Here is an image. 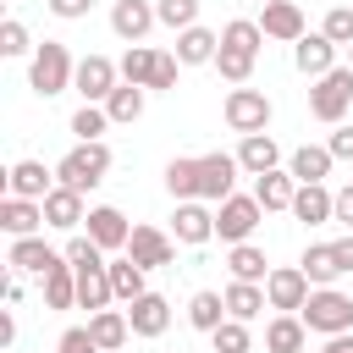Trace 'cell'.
Returning <instances> with one entry per match:
<instances>
[{
    "mask_svg": "<svg viewBox=\"0 0 353 353\" xmlns=\"http://www.w3.org/2000/svg\"><path fill=\"white\" fill-rule=\"evenodd\" d=\"M298 265H303V276H309L314 287H331L336 276H347V270H342V259H336V243H309Z\"/></svg>",
    "mask_w": 353,
    "mask_h": 353,
    "instance_id": "cb8c5ba5",
    "label": "cell"
},
{
    "mask_svg": "<svg viewBox=\"0 0 353 353\" xmlns=\"http://www.w3.org/2000/svg\"><path fill=\"white\" fill-rule=\"evenodd\" d=\"M44 6H50L61 22H77V17H88V11H94V0H44Z\"/></svg>",
    "mask_w": 353,
    "mask_h": 353,
    "instance_id": "7dc6e473",
    "label": "cell"
},
{
    "mask_svg": "<svg viewBox=\"0 0 353 353\" xmlns=\"http://www.w3.org/2000/svg\"><path fill=\"white\" fill-rule=\"evenodd\" d=\"M226 127L243 132V138L265 132V127H270V99H265V88H232V94H226Z\"/></svg>",
    "mask_w": 353,
    "mask_h": 353,
    "instance_id": "52a82bcc",
    "label": "cell"
},
{
    "mask_svg": "<svg viewBox=\"0 0 353 353\" xmlns=\"http://www.w3.org/2000/svg\"><path fill=\"white\" fill-rule=\"evenodd\" d=\"M110 292L121 298V303H138L149 287H143V265H132V259H110Z\"/></svg>",
    "mask_w": 353,
    "mask_h": 353,
    "instance_id": "e575fe53",
    "label": "cell"
},
{
    "mask_svg": "<svg viewBox=\"0 0 353 353\" xmlns=\"http://www.w3.org/2000/svg\"><path fill=\"white\" fill-rule=\"evenodd\" d=\"M336 221H342V226H353V182H347V188H336Z\"/></svg>",
    "mask_w": 353,
    "mask_h": 353,
    "instance_id": "681fc988",
    "label": "cell"
},
{
    "mask_svg": "<svg viewBox=\"0 0 353 353\" xmlns=\"http://www.w3.org/2000/svg\"><path fill=\"white\" fill-rule=\"evenodd\" d=\"M298 320H303L309 331H320V336H347V331H353V298L336 292V287H314L309 303L298 309Z\"/></svg>",
    "mask_w": 353,
    "mask_h": 353,
    "instance_id": "3957f363",
    "label": "cell"
},
{
    "mask_svg": "<svg viewBox=\"0 0 353 353\" xmlns=\"http://www.w3.org/2000/svg\"><path fill=\"white\" fill-rule=\"evenodd\" d=\"M77 221H88V215H83V193H72V188H55V193L44 199V226H55V232H72Z\"/></svg>",
    "mask_w": 353,
    "mask_h": 353,
    "instance_id": "f1b7e54d",
    "label": "cell"
},
{
    "mask_svg": "<svg viewBox=\"0 0 353 353\" xmlns=\"http://www.w3.org/2000/svg\"><path fill=\"white\" fill-rule=\"evenodd\" d=\"M226 270H232V281H259V287H265V276H270L265 248H254V243H237V248L226 254Z\"/></svg>",
    "mask_w": 353,
    "mask_h": 353,
    "instance_id": "836d02e7",
    "label": "cell"
},
{
    "mask_svg": "<svg viewBox=\"0 0 353 353\" xmlns=\"http://www.w3.org/2000/svg\"><path fill=\"white\" fill-rule=\"evenodd\" d=\"M276 160H281V149H276V138H270V132H254V138H243V143H237V165H243V171H254V176L276 171Z\"/></svg>",
    "mask_w": 353,
    "mask_h": 353,
    "instance_id": "4316f807",
    "label": "cell"
},
{
    "mask_svg": "<svg viewBox=\"0 0 353 353\" xmlns=\"http://www.w3.org/2000/svg\"><path fill=\"white\" fill-rule=\"evenodd\" d=\"M127 259L143 265V270H160V265L176 259V243H171L160 226H132V237H127Z\"/></svg>",
    "mask_w": 353,
    "mask_h": 353,
    "instance_id": "8fae6325",
    "label": "cell"
},
{
    "mask_svg": "<svg viewBox=\"0 0 353 353\" xmlns=\"http://www.w3.org/2000/svg\"><path fill=\"white\" fill-rule=\"evenodd\" d=\"M347 66H353V44H347Z\"/></svg>",
    "mask_w": 353,
    "mask_h": 353,
    "instance_id": "db71d44e",
    "label": "cell"
},
{
    "mask_svg": "<svg viewBox=\"0 0 353 353\" xmlns=\"http://www.w3.org/2000/svg\"><path fill=\"white\" fill-rule=\"evenodd\" d=\"M171 232H176V243L199 248V243H210V237H215V215H210L199 199H188V204H176V215H171Z\"/></svg>",
    "mask_w": 353,
    "mask_h": 353,
    "instance_id": "d6986e66",
    "label": "cell"
},
{
    "mask_svg": "<svg viewBox=\"0 0 353 353\" xmlns=\"http://www.w3.org/2000/svg\"><path fill=\"white\" fill-rule=\"evenodd\" d=\"M88 237H94L105 254H116V248H127L132 226H127V215H121L116 204H94V210H88Z\"/></svg>",
    "mask_w": 353,
    "mask_h": 353,
    "instance_id": "2e32d148",
    "label": "cell"
},
{
    "mask_svg": "<svg viewBox=\"0 0 353 353\" xmlns=\"http://www.w3.org/2000/svg\"><path fill=\"white\" fill-rule=\"evenodd\" d=\"M259 221H265V204H259L254 193H232V199L215 210V237L237 248V243H248V237H254V226H259Z\"/></svg>",
    "mask_w": 353,
    "mask_h": 353,
    "instance_id": "8992f818",
    "label": "cell"
},
{
    "mask_svg": "<svg viewBox=\"0 0 353 353\" xmlns=\"http://www.w3.org/2000/svg\"><path fill=\"white\" fill-rule=\"evenodd\" d=\"M210 342H215V353H248V347H254V336H248V325H243V320H226Z\"/></svg>",
    "mask_w": 353,
    "mask_h": 353,
    "instance_id": "60d3db41",
    "label": "cell"
},
{
    "mask_svg": "<svg viewBox=\"0 0 353 353\" xmlns=\"http://www.w3.org/2000/svg\"><path fill=\"white\" fill-rule=\"evenodd\" d=\"M320 353H353V331H347V336H325Z\"/></svg>",
    "mask_w": 353,
    "mask_h": 353,
    "instance_id": "816d5d0a",
    "label": "cell"
},
{
    "mask_svg": "<svg viewBox=\"0 0 353 353\" xmlns=\"http://www.w3.org/2000/svg\"><path fill=\"white\" fill-rule=\"evenodd\" d=\"M154 17L176 33H188V28H199V0H154Z\"/></svg>",
    "mask_w": 353,
    "mask_h": 353,
    "instance_id": "f35d334b",
    "label": "cell"
},
{
    "mask_svg": "<svg viewBox=\"0 0 353 353\" xmlns=\"http://www.w3.org/2000/svg\"><path fill=\"white\" fill-rule=\"evenodd\" d=\"M215 50H221V33H210V28H188V33H176V61L182 66H204V61H215Z\"/></svg>",
    "mask_w": 353,
    "mask_h": 353,
    "instance_id": "484cf974",
    "label": "cell"
},
{
    "mask_svg": "<svg viewBox=\"0 0 353 353\" xmlns=\"http://www.w3.org/2000/svg\"><path fill=\"white\" fill-rule=\"evenodd\" d=\"M127 320H132V336H165L171 325V303L160 292H143L138 303H127Z\"/></svg>",
    "mask_w": 353,
    "mask_h": 353,
    "instance_id": "44dd1931",
    "label": "cell"
},
{
    "mask_svg": "<svg viewBox=\"0 0 353 353\" xmlns=\"http://www.w3.org/2000/svg\"><path fill=\"white\" fill-rule=\"evenodd\" d=\"M331 44H353V6H331L325 11V28H320Z\"/></svg>",
    "mask_w": 353,
    "mask_h": 353,
    "instance_id": "7bdbcfd3",
    "label": "cell"
},
{
    "mask_svg": "<svg viewBox=\"0 0 353 353\" xmlns=\"http://www.w3.org/2000/svg\"><path fill=\"white\" fill-rule=\"evenodd\" d=\"M287 171H292V182H325V176H331V149L303 143V149H292Z\"/></svg>",
    "mask_w": 353,
    "mask_h": 353,
    "instance_id": "d6a6232c",
    "label": "cell"
},
{
    "mask_svg": "<svg viewBox=\"0 0 353 353\" xmlns=\"http://www.w3.org/2000/svg\"><path fill=\"white\" fill-rule=\"evenodd\" d=\"M0 226H6L11 237H39L44 204H39V199H6V204H0Z\"/></svg>",
    "mask_w": 353,
    "mask_h": 353,
    "instance_id": "7402d4cb",
    "label": "cell"
},
{
    "mask_svg": "<svg viewBox=\"0 0 353 353\" xmlns=\"http://www.w3.org/2000/svg\"><path fill=\"white\" fill-rule=\"evenodd\" d=\"M105 171H110V149H105V143H77V149H72V154L55 165L61 188H72V193L99 188V182H105Z\"/></svg>",
    "mask_w": 353,
    "mask_h": 353,
    "instance_id": "5b68a950",
    "label": "cell"
},
{
    "mask_svg": "<svg viewBox=\"0 0 353 353\" xmlns=\"http://www.w3.org/2000/svg\"><path fill=\"white\" fill-rule=\"evenodd\" d=\"M309 292H314V281L303 276V265H276V270L265 276V298H270V309H281V314H298V309L309 303Z\"/></svg>",
    "mask_w": 353,
    "mask_h": 353,
    "instance_id": "ba28073f",
    "label": "cell"
},
{
    "mask_svg": "<svg viewBox=\"0 0 353 353\" xmlns=\"http://www.w3.org/2000/svg\"><path fill=\"white\" fill-rule=\"evenodd\" d=\"M61 254H66V265H99V259H105V248H99L94 237H72Z\"/></svg>",
    "mask_w": 353,
    "mask_h": 353,
    "instance_id": "ee69618b",
    "label": "cell"
},
{
    "mask_svg": "<svg viewBox=\"0 0 353 353\" xmlns=\"http://www.w3.org/2000/svg\"><path fill=\"white\" fill-rule=\"evenodd\" d=\"M61 259H66V254H55L44 237H11V259H6V265H17L22 276H50Z\"/></svg>",
    "mask_w": 353,
    "mask_h": 353,
    "instance_id": "e0dca14e",
    "label": "cell"
},
{
    "mask_svg": "<svg viewBox=\"0 0 353 353\" xmlns=\"http://www.w3.org/2000/svg\"><path fill=\"white\" fill-rule=\"evenodd\" d=\"M61 182H50V171H44V160H17L11 171H6V199H50Z\"/></svg>",
    "mask_w": 353,
    "mask_h": 353,
    "instance_id": "7c38bea8",
    "label": "cell"
},
{
    "mask_svg": "<svg viewBox=\"0 0 353 353\" xmlns=\"http://www.w3.org/2000/svg\"><path fill=\"white\" fill-rule=\"evenodd\" d=\"M105 116H110V121H138V116H143V88H138V83H121V88L105 99Z\"/></svg>",
    "mask_w": 353,
    "mask_h": 353,
    "instance_id": "8d00e7d4",
    "label": "cell"
},
{
    "mask_svg": "<svg viewBox=\"0 0 353 353\" xmlns=\"http://www.w3.org/2000/svg\"><path fill=\"white\" fill-rule=\"evenodd\" d=\"M11 342H17V320H11V314H0V353H6Z\"/></svg>",
    "mask_w": 353,
    "mask_h": 353,
    "instance_id": "f907efd6",
    "label": "cell"
},
{
    "mask_svg": "<svg viewBox=\"0 0 353 353\" xmlns=\"http://www.w3.org/2000/svg\"><path fill=\"white\" fill-rule=\"evenodd\" d=\"M336 259H342V270H353V237H336Z\"/></svg>",
    "mask_w": 353,
    "mask_h": 353,
    "instance_id": "f5cc1de1",
    "label": "cell"
},
{
    "mask_svg": "<svg viewBox=\"0 0 353 353\" xmlns=\"http://www.w3.org/2000/svg\"><path fill=\"white\" fill-rule=\"evenodd\" d=\"M44 281V309H77V270L61 259L50 276H39Z\"/></svg>",
    "mask_w": 353,
    "mask_h": 353,
    "instance_id": "4dcf8cb0",
    "label": "cell"
},
{
    "mask_svg": "<svg viewBox=\"0 0 353 353\" xmlns=\"http://www.w3.org/2000/svg\"><path fill=\"white\" fill-rule=\"evenodd\" d=\"M176 66H182V61L160 50V55H154V77H149V88H176Z\"/></svg>",
    "mask_w": 353,
    "mask_h": 353,
    "instance_id": "bcb514c9",
    "label": "cell"
},
{
    "mask_svg": "<svg viewBox=\"0 0 353 353\" xmlns=\"http://www.w3.org/2000/svg\"><path fill=\"white\" fill-rule=\"evenodd\" d=\"M154 22H160V17H154L149 0H116V6H110V33L127 39V44H143V33H149Z\"/></svg>",
    "mask_w": 353,
    "mask_h": 353,
    "instance_id": "4fadbf2b",
    "label": "cell"
},
{
    "mask_svg": "<svg viewBox=\"0 0 353 353\" xmlns=\"http://www.w3.org/2000/svg\"><path fill=\"white\" fill-rule=\"evenodd\" d=\"M254 199H259L265 210H292V199H298L292 171H265V176H254Z\"/></svg>",
    "mask_w": 353,
    "mask_h": 353,
    "instance_id": "83f0119b",
    "label": "cell"
},
{
    "mask_svg": "<svg viewBox=\"0 0 353 353\" xmlns=\"http://www.w3.org/2000/svg\"><path fill=\"white\" fill-rule=\"evenodd\" d=\"M347 105H353V66H336V72L314 77V88H309V116L314 121L336 127L347 116Z\"/></svg>",
    "mask_w": 353,
    "mask_h": 353,
    "instance_id": "277c9868",
    "label": "cell"
},
{
    "mask_svg": "<svg viewBox=\"0 0 353 353\" xmlns=\"http://www.w3.org/2000/svg\"><path fill=\"white\" fill-rule=\"evenodd\" d=\"M292 215H298L303 226H325V221H336V193H331L325 182H298Z\"/></svg>",
    "mask_w": 353,
    "mask_h": 353,
    "instance_id": "9a60e30c",
    "label": "cell"
},
{
    "mask_svg": "<svg viewBox=\"0 0 353 353\" xmlns=\"http://www.w3.org/2000/svg\"><path fill=\"white\" fill-rule=\"evenodd\" d=\"M221 298H226V314H232V320H243V325H248V320H254V314H259V309L270 303L259 281H232V287H226Z\"/></svg>",
    "mask_w": 353,
    "mask_h": 353,
    "instance_id": "1f68e13d",
    "label": "cell"
},
{
    "mask_svg": "<svg viewBox=\"0 0 353 353\" xmlns=\"http://www.w3.org/2000/svg\"><path fill=\"white\" fill-rule=\"evenodd\" d=\"M325 149H331V160H353V127H336Z\"/></svg>",
    "mask_w": 353,
    "mask_h": 353,
    "instance_id": "c3c4849f",
    "label": "cell"
},
{
    "mask_svg": "<svg viewBox=\"0 0 353 353\" xmlns=\"http://www.w3.org/2000/svg\"><path fill=\"white\" fill-rule=\"evenodd\" d=\"M88 336L99 342V353H116V347L132 336V320H127V309H99V314H88Z\"/></svg>",
    "mask_w": 353,
    "mask_h": 353,
    "instance_id": "603a6c76",
    "label": "cell"
},
{
    "mask_svg": "<svg viewBox=\"0 0 353 353\" xmlns=\"http://www.w3.org/2000/svg\"><path fill=\"white\" fill-rule=\"evenodd\" d=\"M55 353H99V342L88 336V325H72V331H61Z\"/></svg>",
    "mask_w": 353,
    "mask_h": 353,
    "instance_id": "f6af8a7d",
    "label": "cell"
},
{
    "mask_svg": "<svg viewBox=\"0 0 353 353\" xmlns=\"http://www.w3.org/2000/svg\"><path fill=\"white\" fill-rule=\"evenodd\" d=\"M292 66H298L303 77H325V72H336V44H331L325 33H303V39L292 44Z\"/></svg>",
    "mask_w": 353,
    "mask_h": 353,
    "instance_id": "5bb4252c",
    "label": "cell"
},
{
    "mask_svg": "<svg viewBox=\"0 0 353 353\" xmlns=\"http://www.w3.org/2000/svg\"><path fill=\"white\" fill-rule=\"evenodd\" d=\"M259 33H265V39H281V44H298V39H303V11H298L292 0H265Z\"/></svg>",
    "mask_w": 353,
    "mask_h": 353,
    "instance_id": "ac0fdd59",
    "label": "cell"
},
{
    "mask_svg": "<svg viewBox=\"0 0 353 353\" xmlns=\"http://www.w3.org/2000/svg\"><path fill=\"white\" fill-rule=\"evenodd\" d=\"M237 154H199V199H210V204H226L232 199V182H237Z\"/></svg>",
    "mask_w": 353,
    "mask_h": 353,
    "instance_id": "30bf717a",
    "label": "cell"
},
{
    "mask_svg": "<svg viewBox=\"0 0 353 353\" xmlns=\"http://www.w3.org/2000/svg\"><path fill=\"white\" fill-rule=\"evenodd\" d=\"M72 270H77V309H94V314H99V309L116 298V292H110V265L99 259V265H72Z\"/></svg>",
    "mask_w": 353,
    "mask_h": 353,
    "instance_id": "ffe728a7",
    "label": "cell"
},
{
    "mask_svg": "<svg viewBox=\"0 0 353 353\" xmlns=\"http://www.w3.org/2000/svg\"><path fill=\"white\" fill-rule=\"evenodd\" d=\"M303 342H309V325L298 314H276L265 325V353H303Z\"/></svg>",
    "mask_w": 353,
    "mask_h": 353,
    "instance_id": "d4e9b609",
    "label": "cell"
},
{
    "mask_svg": "<svg viewBox=\"0 0 353 353\" xmlns=\"http://www.w3.org/2000/svg\"><path fill=\"white\" fill-rule=\"evenodd\" d=\"M110 127V116H105V105H83L77 116H72V132H77V143H99V132Z\"/></svg>",
    "mask_w": 353,
    "mask_h": 353,
    "instance_id": "ab89813d",
    "label": "cell"
},
{
    "mask_svg": "<svg viewBox=\"0 0 353 353\" xmlns=\"http://www.w3.org/2000/svg\"><path fill=\"white\" fill-rule=\"evenodd\" d=\"M259 22H248V17H237V22H226L221 28V50H215V72L232 83V88H243L248 77H254V61H259Z\"/></svg>",
    "mask_w": 353,
    "mask_h": 353,
    "instance_id": "6da1fadb",
    "label": "cell"
},
{
    "mask_svg": "<svg viewBox=\"0 0 353 353\" xmlns=\"http://www.w3.org/2000/svg\"><path fill=\"white\" fill-rule=\"evenodd\" d=\"M165 188H171V199H199V160H171L165 165Z\"/></svg>",
    "mask_w": 353,
    "mask_h": 353,
    "instance_id": "74e56055",
    "label": "cell"
},
{
    "mask_svg": "<svg viewBox=\"0 0 353 353\" xmlns=\"http://www.w3.org/2000/svg\"><path fill=\"white\" fill-rule=\"evenodd\" d=\"M154 55H160V50H149V44H127V55H121V77L138 83V88H149V77H154Z\"/></svg>",
    "mask_w": 353,
    "mask_h": 353,
    "instance_id": "d590c367",
    "label": "cell"
},
{
    "mask_svg": "<svg viewBox=\"0 0 353 353\" xmlns=\"http://www.w3.org/2000/svg\"><path fill=\"white\" fill-rule=\"evenodd\" d=\"M116 77H121V66H116V61H105V55H83V61H77V77H72V88L83 94V105H105V99L121 88Z\"/></svg>",
    "mask_w": 353,
    "mask_h": 353,
    "instance_id": "9c48e42d",
    "label": "cell"
},
{
    "mask_svg": "<svg viewBox=\"0 0 353 353\" xmlns=\"http://www.w3.org/2000/svg\"><path fill=\"white\" fill-rule=\"evenodd\" d=\"M72 77H77V61L66 55V44H61V39H44V44L33 50V61H28L33 94H39V99H55V94L72 88Z\"/></svg>",
    "mask_w": 353,
    "mask_h": 353,
    "instance_id": "7a4b0ae2",
    "label": "cell"
},
{
    "mask_svg": "<svg viewBox=\"0 0 353 353\" xmlns=\"http://www.w3.org/2000/svg\"><path fill=\"white\" fill-rule=\"evenodd\" d=\"M188 320H193V331L215 336L232 314H226V298H221V292H193V298H188Z\"/></svg>",
    "mask_w": 353,
    "mask_h": 353,
    "instance_id": "f546056e",
    "label": "cell"
},
{
    "mask_svg": "<svg viewBox=\"0 0 353 353\" xmlns=\"http://www.w3.org/2000/svg\"><path fill=\"white\" fill-rule=\"evenodd\" d=\"M28 50H39V44L28 39V28H22L17 17H6V22H0V55H28Z\"/></svg>",
    "mask_w": 353,
    "mask_h": 353,
    "instance_id": "b9f144b4",
    "label": "cell"
}]
</instances>
